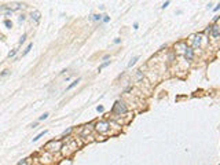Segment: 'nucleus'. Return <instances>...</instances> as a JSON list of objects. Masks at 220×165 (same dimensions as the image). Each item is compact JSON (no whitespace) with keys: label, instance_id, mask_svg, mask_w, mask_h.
Returning <instances> with one entry per match:
<instances>
[{"label":"nucleus","instance_id":"obj_1","mask_svg":"<svg viewBox=\"0 0 220 165\" xmlns=\"http://www.w3.org/2000/svg\"><path fill=\"white\" fill-rule=\"evenodd\" d=\"M61 147H62V142H61V140H50V142L44 146V149H45V151L55 153V151H59Z\"/></svg>","mask_w":220,"mask_h":165},{"label":"nucleus","instance_id":"obj_17","mask_svg":"<svg viewBox=\"0 0 220 165\" xmlns=\"http://www.w3.org/2000/svg\"><path fill=\"white\" fill-rule=\"evenodd\" d=\"M17 51H18V50H13V51H10V52H8V58H14V57H15Z\"/></svg>","mask_w":220,"mask_h":165},{"label":"nucleus","instance_id":"obj_26","mask_svg":"<svg viewBox=\"0 0 220 165\" xmlns=\"http://www.w3.org/2000/svg\"><path fill=\"white\" fill-rule=\"evenodd\" d=\"M133 29H135V30H138V29H139V24H138V22H135V24H133Z\"/></svg>","mask_w":220,"mask_h":165},{"label":"nucleus","instance_id":"obj_7","mask_svg":"<svg viewBox=\"0 0 220 165\" xmlns=\"http://www.w3.org/2000/svg\"><path fill=\"white\" fill-rule=\"evenodd\" d=\"M30 18L33 22H36L37 24L39 21H40V18H41V14H40V11H37V10H35V11H32L30 13Z\"/></svg>","mask_w":220,"mask_h":165},{"label":"nucleus","instance_id":"obj_21","mask_svg":"<svg viewBox=\"0 0 220 165\" xmlns=\"http://www.w3.org/2000/svg\"><path fill=\"white\" fill-rule=\"evenodd\" d=\"M72 129H73V128H68V129H66V131L63 132V135H65V136H66V135H69V133L72 132Z\"/></svg>","mask_w":220,"mask_h":165},{"label":"nucleus","instance_id":"obj_28","mask_svg":"<svg viewBox=\"0 0 220 165\" xmlns=\"http://www.w3.org/2000/svg\"><path fill=\"white\" fill-rule=\"evenodd\" d=\"M96 110H98V112H103V106H98Z\"/></svg>","mask_w":220,"mask_h":165},{"label":"nucleus","instance_id":"obj_8","mask_svg":"<svg viewBox=\"0 0 220 165\" xmlns=\"http://www.w3.org/2000/svg\"><path fill=\"white\" fill-rule=\"evenodd\" d=\"M201 39H202V34L191 36V40H194V47H200V45H201Z\"/></svg>","mask_w":220,"mask_h":165},{"label":"nucleus","instance_id":"obj_4","mask_svg":"<svg viewBox=\"0 0 220 165\" xmlns=\"http://www.w3.org/2000/svg\"><path fill=\"white\" fill-rule=\"evenodd\" d=\"M211 33H212V37L213 39H217L220 34V28L217 24H215V25L211 26Z\"/></svg>","mask_w":220,"mask_h":165},{"label":"nucleus","instance_id":"obj_19","mask_svg":"<svg viewBox=\"0 0 220 165\" xmlns=\"http://www.w3.org/2000/svg\"><path fill=\"white\" fill-rule=\"evenodd\" d=\"M169 3H171V1H169V0H167V1H165V3H164V4H162V6H161V8H167V7H168V6H169Z\"/></svg>","mask_w":220,"mask_h":165},{"label":"nucleus","instance_id":"obj_6","mask_svg":"<svg viewBox=\"0 0 220 165\" xmlns=\"http://www.w3.org/2000/svg\"><path fill=\"white\" fill-rule=\"evenodd\" d=\"M184 58H186L187 61H193V58H194V50L187 47V48L184 50Z\"/></svg>","mask_w":220,"mask_h":165},{"label":"nucleus","instance_id":"obj_29","mask_svg":"<svg viewBox=\"0 0 220 165\" xmlns=\"http://www.w3.org/2000/svg\"><path fill=\"white\" fill-rule=\"evenodd\" d=\"M37 124H39V122H33V124L30 125V128H36V127H37Z\"/></svg>","mask_w":220,"mask_h":165},{"label":"nucleus","instance_id":"obj_9","mask_svg":"<svg viewBox=\"0 0 220 165\" xmlns=\"http://www.w3.org/2000/svg\"><path fill=\"white\" fill-rule=\"evenodd\" d=\"M48 132V131H47V129H44V131H41V132L39 133V135H36V136H35V138H33V139H32V142H37L39 139H40V138H43L44 135H45V133Z\"/></svg>","mask_w":220,"mask_h":165},{"label":"nucleus","instance_id":"obj_24","mask_svg":"<svg viewBox=\"0 0 220 165\" xmlns=\"http://www.w3.org/2000/svg\"><path fill=\"white\" fill-rule=\"evenodd\" d=\"M120 43H121V39H120V37L114 39V44H120Z\"/></svg>","mask_w":220,"mask_h":165},{"label":"nucleus","instance_id":"obj_2","mask_svg":"<svg viewBox=\"0 0 220 165\" xmlns=\"http://www.w3.org/2000/svg\"><path fill=\"white\" fill-rule=\"evenodd\" d=\"M113 112L114 114H124V113H127V108H125V105L123 103V102H120V101H117L116 103H114V106H113Z\"/></svg>","mask_w":220,"mask_h":165},{"label":"nucleus","instance_id":"obj_30","mask_svg":"<svg viewBox=\"0 0 220 165\" xmlns=\"http://www.w3.org/2000/svg\"><path fill=\"white\" fill-rule=\"evenodd\" d=\"M109 58H110V55H109V54H107V55H105V57H103V61H107V59H109Z\"/></svg>","mask_w":220,"mask_h":165},{"label":"nucleus","instance_id":"obj_22","mask_svg":"<svg viewBox=\"0 0 220 165\" xmlns=\"http://www.w3.org/2000/svg\"><path fill=\"white\" fill-rule=\"evenodd\" d=\"M219 8H220V4H216V6L213 7V11H215V13H217V11H219Z\"/></svg>","mask_w":220,"mask_h":165},{"label":"nucleus","instance_id":"obj_14","mask_svg":"<svg viewBox=\"0 0 220 165\" xmlns=\"http://www.w3.org/2000/svg\"><path fill=\"white\" fill-rule=\"evenodd\" d=\"M102 21H103L105 24H107V22L110 21V17H109L107 14H103V15H102Z\"/></svg>","mask_w":220,"mask_h":165},{"label":"nucleus","instance_id":"obj_18","mask_svg":"<svg viewBox=\"0 0 220 165\" xmlns=\"http://www.w3.org/2000/svg\"><path fill=\"white\" fill-rule=\"evenodd\" d=\"M26 40V33H24L22 36H21V40H19V44H22V43H25Z\"/></svg>","mask_w":220,"mask_h":165},{"label":"nucleus","instance_id":"obj_5","mask_svg":"<svg viewBox=\"0 0 220 165\" xmlns=\"http://www.w3.org/2000/svg\"><path fill=\"white\" fill-rule=\"evenodd\" d=\"M22 6L24 4H21V3H11V4H7V8L10 10V11H18V10H21L22 8Z\"/></svg>","mask_w":220,"mask_h":165},{"label":"nucleus","instance_id":"obj_13","mask_svg":"<svg viewBox=\"0 0 220 165\" xmlns=\"http://www.w3.org/2000/svg\"><path fill=\"white\" fill-rule=\"evenodd\" d=\"M109 65H110V61H105V62H103V64H102L101 66H99V68H98V70H99V72H101L102 69H105V68H107V66H109Z\"/></svg>","mask_w":220,"mask_h":165},{"label":"nucleus","instance_id":"obj_12","mask_svg":"<svg viewBox=\"0 0 220 165\" xmlns=\"http://www.w3.org/2000/svg\"><path fill=\"white\" fill-rule=\"evenodd\" d=\"M139 61V57H133L131 59V62H129V64H128V68H132V66H133V65L136 64V62H138Z\"/></svg>","mask_w":220,"mask_h":165},{"label":"nucleus","instance_id":"obj_25","mask_svg":"<svg viewBox=\"0 0 220 165\" xmlns=\"http://www.w3.org/2000/svg\"><path fill=\"white\" fill-rule=\"evenodd\" d=\"M8 73H10V72H8V70H4V72H3V73H1V74H0V76H1V77H4V76H7V74H8Z\"/></svg>","mask_w":220,"mask_h":165},{"label":"nucleus","instance_id":"obj_27","mask_svg":"<svg viewBox=\"0 0 220 165\" xmlns=\"http://www.w3.org/2000/svg\"><path fill=\"white\" fill-rule=\"evenodd\" d=\"M18 164H19V165H22V164H28V161H26V160H21V161H19Z\"/></svg>","mask_w":220,"mask_h":165},{"label":"nucleus","instance_id":"obj_10","mask_svg":"<svg viewBox=\"0 0 220 165\" xmlns=\"http://www.w3.org/2000/svg\"><path fill=\"white\" fill-rule=\"evenodd\" d=\"M80 81H81V78H77V80H74V81H72V84H70V85H69V87H68V88H66V89L69 91V89L74 88V87H76V85H77V84H79V83H80Z\"/></svg>","mask_w":220,"mask_h":165},{"label":"nucleus","instance_id":"obj_23","mask_svg":"<svg viewBox=\"0 0 220 165\" xmlns=\"http://www.w3.org/2000/svg\"><path fill=\"white\" fill-rule=\"evenodd\" d=\"M142 76H143V74H142V70H138V73H136V77H138V78H142Z\"/></svg>","mask_w":220,"mask_h":165},{"label":"nucleus","instance_id":"obj_31","mask_svg":"<svg viewBox=\"0 0 220 165\" xmlns=\"http://www.w3.org/2000/svg\"><path fill=\"white\" fill-rule=\"evenodd\" d=\"M217 19H219V15H215V18H213V22H217Z\"/></svg>","mask_w":220,"mask_h":165},{"label":"nucleus","instance_id":"obj_11","mask_svg":"<svg viewBox=\"0 0 220 165\" xmlns=\"http://www.w3.org/2000/svg\"><path fill=\"white\" fill-rule=\"evenodd\" d=\"M32 47H33V44H32V43H29V44H28V47H26L25 50H24V52H22V57H25V55H28V54H29V51L32 50Z\"/></svg>","mask_w":220,"mask_h":165},{"label":"nucleus","instance_id":"obj_20","mask_svg":"<svg viewBox=\"0 0 220 165\" xmlns=\"http://www.w3.org/2000/svg\"><path fill=\"white\" fill-rule=\"evenodd\" d=\"M18 21H19V22H24V21H25V15H24V14H21V15H19V18H18Z\"/></svg>","mask_w":220,"mask_h":165},{"label":"nucleus","instance_id":"obj_16","mask_svg":"<svg viewBox=\"0 0 220 165\" xmlns=\"http://www.w3.org/2000/svg\"><path fill=\"white\" fill-rule=\"evenodd\" d=\"M4 25H6L7 28H13V22H11L10 19H6V21H4Z\"/></svg>","mask_w":220,"mask_h":165},{"label":"nucleus","instance_id":"obj_3","mask_svg":"<svg viewBox=\"0 0 220 165\" xmlns=\"http://www.w3.org/2000/svg\"><path fill=\"white\" fill-rule=\"evenodd\" d=\"M95 125H96V127H95V129H96L98 132L105 133V132H107V131H109V122H107V121H98Z\"/></svg>","mask_w":220,"mask_h":165},{"label":"nucleus","instance_id":"obj_15","mask_svg":"<svg viewBox=\"0 0 220 165\" xmlns=\"http://www.w3.org/2000/svg\"><path fill=\"white\" fill-rule=\"evenodd\" d=\"M48 113H44L43 116H40V117H39V121H44V120H47V118H48Z\"/></svg>","mask_w":220,"mask_h":165}]
</instances>
